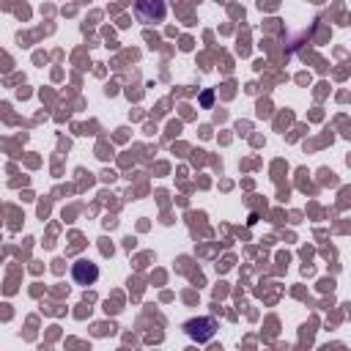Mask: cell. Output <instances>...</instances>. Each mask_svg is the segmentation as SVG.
<instances>
[{
    "label": "cell",
    "mask_w": 351,
    "mask_h": 351,
    "mask_svg": "<svg viewBox=\"0 0 351 351\" xmlns=\"http://www.w3.org/2000/svg\"><path fill=\"white\" fill-rule=\"evenodd\" d=\"M134 14L143 25H154V22H162L165 14H167V5L165 0H137L134 3Z\"/></svg>",
    "instance_id": "1"
},
{
    "label": "cell",
    "mask_w": 351,
    "mask_h": 351,
    "mask_svg": "<svg viewBox=\"0 0 351 351\" xmlns=\"http://www.w3.org/2000/svg\"><path fill=\"white\" fill-rule=\"evenodd\" d=\"M184 332H186L192 340H197V343H208V340L214 337V332H217V321L208 318V315H200V318L186 321V324H184Z\"/></svg>",
    "instance_id": "2"
},
{
    "label": "cell",
    "mask_w": 351,
    "mask_h": 351,
    "mask_svg": "<svg viewBox=\"0 0 351 351\" xmlns=\"http://www.w3.org/2000/svg\"><path fill=\"white\" fill-rule=\"evenodd\" d=\"M71 277H74L77 285H93L99 280V266L90 263L88 258H80V261L71 263Z\"/></svg>",
    "instance_id": "3"
},
{
    "label": "cell",
    "mask_w": 351,
    "mask_h": 351,
    "mask_svg": "<svg viewBox=\"0 0 351 351\" xmlns=\"http://www.w3.org/2000/svg\"><path fill=\"white\" fill-rule=\"evenodd\" d=\"M211 99H214V96H211V90H206V93L200 96V104H203V107H208V104H211Z\"/></svg>",
    "instance_id": "4"
}]
</instances>
